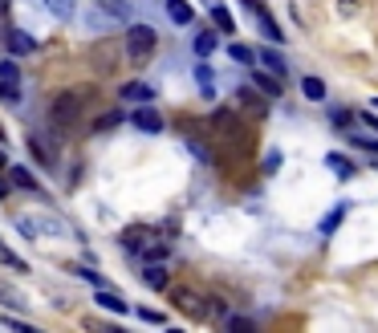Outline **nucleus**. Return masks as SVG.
<instances>
[{"mask_svg": "<svg viewBox=\"0 0 378 333\" xmlns=\"http://www.w3.org/2000/svg\"><path fill=\"white\" fill-rule=\"evenodd\" d=\"M122 248L138 252V256H147V260H163V256H167V240H163V236H155L150 228H126V232H122Z\"/></svg>", "mask_w": 378, "mask_h": 333, "instance_id": "1", "label": "nucleus"}, {"mask_svg": "<svg viewBox=\"0 0 378 333\" xmlns=\"http://www.w3.org/2000/svg\"><path fill=\"white\" fill-rule=\"evenodd\" d=\"M159 45V33L150 29V25H131L126 29V53H131V61H147L150 53Z\"/></svg>", "mask_w": 378, "mask_h": 333, "instance_id": "2", "label": "nucleus"}, {"mask_svg": "<svg viewBox=\"0 0 378 333\" xmlns=\"http://www.w3.org/2000/svg\"><path fill=\"white\" fill-rule=\"evenodd\" d=\"M131 17V4L126 0H102L98 8L90 13V25L94 29H110V25H118V20H126Z\"/></svg>", "mask_w": 378, "mask_h": 333, "instance_id": "3", "label": "nucleus"}, {"mask_svg": "<svg viewBox=\"0 0 378 333\" xmlns=\"http://www.w3.org/2000/svg\"><path fill=\"white\" fill-rule=\"evenodd\" d=\"M78 114H82V94H61V98L53 102V122L57 126L78 122Z\"/></svg>", "mask_w": 378, "mask_h": 333, "instance_id": "4", "label": "nucleus"}, {"mask_svg": "<svg viewBox=\"0 0 378 333\" xmlns=\"http://www.w3.org/2000/svg\"><path fill=\"white\" fill-rule=\"evenodd\" d=\"M171 301H175V309H183L187 317H208V301H199L191 289H183V284H175L171 289Z\"/></svg>", "mask_w": 378, "mask_h": 333, "instance_id": "5", "label": "nucleus"}, {"mask_svg": "<svg viewBox=\"0 0 378 333\" xmlns=\"http://www.w3.org/2000/svg\"><path fill=\"white\" fill-rule=\"evenodd\" d=\"M143 284H147V289H155V293H159V289H167V284H171V268H167L163 260H147V268H143Z\"/></svg>", "mask_w": 378, "mask_h": 333, "instance_id": "6", "label": "nucleus"}, {"mask_svg": "<svg viewBox=\"0 0 378 333\" xmlns=\"http://www.w3.org/2000/svg\"><path fill=\"white\" fill-rule=\"evenodd\" d=\"M4 45H8V53H17V57H29V53H37V41L25 29H8L4 33Z\"/></svg>", "mask_w": 378, "mask_h": 333, "instance_id": "7", "label": "nucleus"}, {"mask_svg": "<svg viewBox=\"0 0 378 333\" xmlns=\"http://www.w3.org/2000/svg\"><path fill=\"white\" fill-rule=\"evenodd\" d=\"M134 126H138V131H147V134H159V131H163V118H159L155 106H138V110H134Z\"/></svg>", "mask_w": 378, "mask_h": 333, "instance_id": "8", "label": "nucleus"}, {"mask_svg": "<svg viewBox=\"0 0 378 333\" xmlns=\"http://www.w3.org/2000/svg\"><path fill=\"white\" fill-rule=\"evenodd\" d=\"M248 8H252V13H256V20H261L264 37H268V41H273V45H280V41H285V37H280L277 20H273V17H268V13H264V4H261V0H248Z\"/></svg>", "mask_w": 378, "mask_h": 333, "instance_id": "9", "label": "nucleus"}, {"mask_svg": "<svg viewBox=\"0 0 378 333\" xmlns=\"http://www.w3.org/2000/svg\"><path fill=\"white\" fill-rule=\"evenodd\" d=\"M261 66L268 69L273 78H285V73H289V66H285V57H280L277 49H268V45H264V49H261Z\"/></svg>", "mask_w": 378, "mask_h": 333, "instance_id": "10", "label": "nucleus"}, {"mask_svg": "<svg viewBox=\"0 0 378 333\" xmlns=\"http://www.w3.org/2000/svg\"><path fill=\"white\" fill-rule=\"evenodd\" d=\"M8 179H13L20 191H33V195H41V183L29 175V166H8Z\"/></svg>", "mask_w": 378, "mask_h": 333, "instance_id": "11", "label": "nucleus"}, {"mask_svg": "<svg viewBox=\"0 0 378 333\" xmlns=\"http://www.w3.org/2000/svg\"><path fill=\"white\" fill-rule=\"evenodd\" d=\"M102 305V309H110V313H131V305H126V301L118 297V293H110V289H102L98 284V297H94Z\"/></svg>", "mask_w": 378, "mask_h": 333, "instance_id": "12", "label": "nucleus"}, {"mask_svg": "<svg viewBox=\"0 0 378 333\" xmlns=\"http://www.w3.org/2000/svg\"><path fill=\"white\" fill-rule=\"evenodd\" d=\"M122 98H126V102H150V98H155V85H147V82H126V85H122Z\"/></svg>", "mask_w": 378, "mask_h": 333, "instance_id": "13", "label": "nucleus"}, {"mask_svg": "<svg viewBox=\"0 0 378 333\" xmlns=\"http://www.w3.org/2000/svg\"><path fill=\"white\" fill-rule=\"evenodd\" d=\"M167 17L175 25H191V4L187 0H167Z\"/></svg>", "mask_w": 378, "mask_h": 333, "instance_id": "14", "label": "nucleus"}, {"mask_svg": "<svg viewBox=\"0 0 378 333\" xmlns=\"http://www.w3.org/2000/svg\"><path fill=\"white\" fill-rule=\"evenodd\" d=\"M212 131L228 138V134L236 131V114H232V110H215V114H212Z\"/></svg>", "mask_w": 378, "mask_h": 333, "instance_id": "15", "label": "nucleus"}, {"mask_svg": "<svg viewBox=\"0 0 378 333\" xmlns=\"http://www.w3.org/2000/svg\"><path fill=\"white\" fill-rule=\"evenodd\" d=\"M326 166L333 171V175H338V179H354V163H350L345 155H329V159H326Z\"/></svg>", "mask_w": 378, "mask_h": 333, "instance_id": "16", "label": "nucleus"}, {"mask_svg": "<svg viewBox=\"0 0 378 333\" xmlns=\"http://www.w3.org/2000/svg\"><path fill=\"white\" fill-rule=\"evenodd\" d=\"M29 150H33L41 163H53V143L45 138V134H33V138H29Z\"/></svg>", "mask_w": 378, "mask_h": 333, "instance_id": "17", "label": "nucleus"}, {"mask_svg": "<svg viewBox=\"0 0 378 333\" xmlns=\"http://www.w3.org/2000/svg\"><path fill=\"white\" fill-rule=\"evenodd\" d=\"M0 265H4V268H13V272H29V265H25V260H20L17 252H13L8 244H4V240H0Z\"/></svg>", "mask_w": 378, "mask_h": 333, "instance_id": "18", "label": "nucleus"}, {"mask_svg": "<svg viewBox=\"0 0 378 333\" xmlns=\"http://www.w3.org/2000/svg\"><path fill=\"white\" fill-rule=\"evenodd\" d=\"M212 20L220 33H236V20H232V13L224 8V4H212Z\"/></svg>", "mask_w": 378, "mask_h": 333, "instance_id": "19", "label": "nucleus"}, {"mask_svg": "<svg viewBox=\"0 0 378 333\" xmlns=\"http://www.w3.org/2000/svg\"><path fill=\"white\" fill-rule=\"evenodd\" d=\"M236 98L244 102V106H248V110H252V114H268V102H264L261 94H252V90H240Z\"/></svg>", "mask_w": 378, "mask_h": 333, "instance_id": "20", "label": "nucleus"}, {"mask_svg": "<svg viewBox=\"0 0 378 333\" xmlns=\"http://www.w3.org/2000/svg\"><path fill=\"white\" fill-rule=\"evenodd\" d=\"M301 94L309 102H321L326 98V82H321V78H305V82H301Z\"/></svg>", "mask_w": 378, "mask_h": 333, "instance_id": "21", "label": "nucleus"}, {"mask_svg": "<svg viewBox=\"0 0 378 333\" xmlns=\"http://www.w3.org/2000/svg\"><path fill=\"white\" fill-rule=\"evenodd\" d=\"M252 82L261 85V90H268L273 98L280 94V78H268V69H256V73H252Z\"/></svg>", "mask_w": 378, "mask_h": 333, "instance_id": "22", "label": "nucleus"}, {"mask_svg": "<svg viewBox=\"0 0 378 333\" xmlns=\"http://www.w3.org/2000/svg\"><path fill=\"white\" fill-rule=\"evenodd\" d=\"M215 45H220V41H215V33H208V29H203V33H199L196 41H191V49H196L199 57H208V53H212Z\"/></svg>", "mask_w": 378, "mask_h": 333, "instance_id": "23", "label": "nucleus"}, {"mask_svg": "<svg viewBox=\"0 0 378 333\" xmlns=\"http://www.w3.org/2000/svg\"><path fill=\"white\" fill-rule=\"evenodd\" d=\"M228 53H232V61H240V66H252V61H256V53L244 49V45H236V41L228 45Z\"/></svg>", "mask_w": 378, "mask_h": 333, "instance_id": "24", "label": "nucleus"}, {"mask_svg": "<svg viewBox=\"0 0 378 333\" xmlns=\"http://www.w3.org/2000/svg\"><path fill=\"white\" fill-rule=\"evenodd\" d=\"M0 98L17 106V102H20V82H4V78H0Z\"/></svg>", "mask_w": 378, "mask_h": 333, "instance_id": "25", "label": "nucleus"}, {"mask_svg": "<svg viewBox=\"0 0 378 333\" xmlns=\"http://www.w3.org/2000/svg\"><path fill=\"white\" fill-rule=\"evenodd\" d=\"M0 78H4V82H20V69L4 57V61H0Z\"/></svg>", "mask_w": 378, "mask_h": 333, "instance_id": "26", "label": "nucleus"}, {"mask_svg": "<svg viewBox=\"0 0 378 333\" xmlns=\"http://www.w3.org/2000/svg\"><path fill=\"white\" fill-rule=\"evenodd\" d=\"M45 4H49V8L57 13V17H66L69 8H73V0H45Z\"/></svg>", "mask_w": 378, "mask_h": 333, "instance_id": "27", "label": "nucleus"}, {"mask_svg": "<svg viewBox=\"0 0 378 333\" xmlns=\"http://www.w3.org/2000/svg\"><path fill=\"white\" fill-rule=\"evenodd\" d=\"M338 224H342V207H338V212H333V216H326V219H321V232H333V228H338Z\"/></svg>", "mask_w": 378, "mask_h": 333, "instance_id": "28", "label": "nucleus"}, {"mask_svg": "<svg viewBox=\"0 0 378 333\" xmlns=\"http://www.w3.org/2000/svg\"><path fill=\"white\" fill-rule=\"evenodd\" d=\"M138 321H147V325H163V317L155 313V309H138Z\"/></svg>", "mask_w": 378, "mask_h": 333, "instance_id": "29", "label": "nucleus"}, {"mask_svg": "<svg viewBox=\"0 0 378 333\" xmlns=\"http://www.w3.org/2000/svg\"><path fill=\"white\" fill-rule=\"evenodd\" d=\"M228 329H232V333H236V329L248 333V329H252V321H244V317H232V321H228Z\"/></svg>", "mask_w": 378, "mask_h": 333, "instance_id": "30", "label": "nucleus"}, {"mask_svg": "<svg viewBox=\"0 0 378 333\" xmlns=\"http://www.w3.org/2000/svg\"><path fill=\"white\" fill-rule=\"evenodd\" d=\"M329 122H338V126H350V114H345V110H329Z\"/></svg>", "mask_w": 378, "mask_h": 333, "instance_id": "31", "label": "nucleus"}, {"mask_svg": "<svg viewBox=\"0 0 378 333\" xmlns=\"http://www.w3.org/2000/svg\"><path fill=\"white\" fill-rule=\"evenodd\" d=\"M362 126H366V131H374V134H378V118H374V114H362Z\"/></svg>", "mask_w": 378, "mask_h": 333, "instance_id": "32", "label": "nucleus"}, {"mask_svg": "<svg viewBox=\"0 0 378 333\" xmlns=\"http://www.w3.org/2000/svg\"><path fill=\"white\" fill-rule=\"evenodd\" d=\"M8 8H13V0H0V17H8Z\"/></svg>", "mask_w": 378, "mask_h": 333, "instance_id": "33", "label": "nucleus"}, {"mask_svg": "<svg viewBox=\"0 0 378 333\" xmlns=\"http://www.w3.org/2000/svg\"><path fill=\"white\" fill-rule=\"evenodd\" d=\"M4 166H8V159H4V155H0V171H4Z\"/></svg>", "mask_w": 378, "mask_h": 333, "instance_id": "34", "label": "nucleus"}, {"mask_svg": "<svg viewBox=\"0 0 378 333\" xmlns=\"http://www.w3.org/2000/svg\"><path fill=\"white\" fill-rule=\"evenodd\" d=\"M0 138H4V126H0Z\"/></svg>", "mask_w": 378, "mask_h": 333, "instance_id": "35", "label": "nucleus"}, {"mask_svg": "<svg viewBox=\"0 0 378 333\" xmlns=\"http://www.w3.org/2000/svg\"><path fill=\"white\" fill-rule=\"evenodd\" d=\"M370 106H378V98H374V102H370Z\"/></svg>", "mask_w": 378, "mask_h": 333, "instance_id": "36", "label": "nucleus"}]
</instances>
